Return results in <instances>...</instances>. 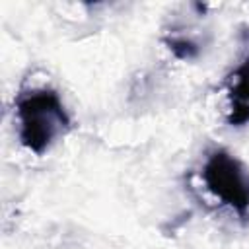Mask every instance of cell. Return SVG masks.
I'll list each match as a JSON object with an SVG mask.
<instances>
[{"instance_id":"6da1fadb","label":"cell","mask_w":249,"mask_h":249,"mask_svg":"<svg viewBox=\"0 0 249 249\" xmlns=\"http://www.w3.org/2000/svg\"><path fill=\"white\" fill-rule=\"evenodd\" d=\"M16 119L19 142L33 154L47 152L56 138L70 130V115L60 95L51 88H33L16 97Z\"/></svg>"},{"instance_id":"7a4b0ae2","label":"cell","mask_w":249,"mask_h":249,"mask_svg":"<svg viewBox=\"0 0 249 249\" xmlns=\"http://www.w3.org/2000/svg\"><path fill=\"white\" fill-rule=\"evenodd\" d=\"M206 189L239 218L249 214V171L226 150H214L202 167Z\"/></svg>"},{"instance_id":"3957f363","label":"cell","mask_w":249,"mask_h":249,"mask_svg":"<svg viewBox=\"0 0 249 249\" xmlns=\"http://www.w3.org/2000/svg\"><path fill=\"white\" fill-rule=\"evenodd\" d=\"M230 101H231L230 123L235 126L245 124L249 121V54L231 74Z\"/></svg>"},{"instance_id":"277c9868","label":"cell","mask_w":249,"mask_h":249,"mask_svg":"<svg viewBox=\"0 0 249 249\" xmlns=\"http://www.w3.org/2000/svg\"><path fill=\"white\" fill-rule=\"evenodd\" d=\"M167 45H169V49L173 51V54L177 58H195L198 54L196 43H193L191 39H185V37H181V39H169Z\"/></svg>"}]
</instances>
